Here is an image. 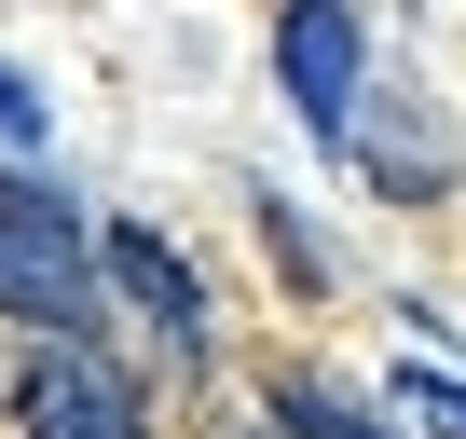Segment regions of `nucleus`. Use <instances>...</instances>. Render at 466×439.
Listing matches in <instances>:
<instances>
[{
  "mask_svg": "<svg viewBox=\"0 0 466 439\" xmlns=\"http://www.w3.org/2000/svg\"><path fill=\"white\" fill-rule=\"evenodd\" d=\"M42 124H56V110H42V83H28V69H0V138H15V151H28Z\"/></svg>",
  "mask_w": 466,
  "mask_h": 439,
  "instance_id": "obj_7",
  "label": "nucleus"
},
{
  "mask_svg": "<svg viewBox=\"0 0 466 439\" xmlns=\"http://www.w3.org/2000/svg\"><path fill=\"white\" fill-rule=\"evenodd\" d=\"M275 439H384L343 384H316V371H275Z\"/></svg>",
  "mask_w": 466,
  "mask_h": 439,
  "instance_id": "obj_5",
  "label": "nucleus"
},
{
  "mask_svg": "<svg viewBox=\"0 0 466 439\" xmlns=\"http://www.w3.org/2000/svg\"><path fill=\"white\" fill-rule=\"evenodd\" d=\"M398 412H411L425 439H466V384H452V371H398Z\"/></svg>",
  "mask_w": 466,
  "mask_h": 439,
  "instance_id": "obj_6",
  "label": "nucleus"
},
{
  "mask_svg": "<svg viewBox=\"0 0 466 439\" xmlns=\"http://www.w3.org/2000/svg\"><path fill=\"white\" fill-rule=\"evenodd\" d=\"M28 439H137V384L96 343H42L28 371Z\"/></svg>",
  "mask_w": 466,
  "mask_h": 439,
  "instance_id": "obj_3",
  "label": "nucleus"
},
{
  "mask_svg": "<svg viewBox=\"0 0 466 439\" xmlns=\"http://www.w3.org/2000/svg\"><path fill=\"white\" fill-rule=\"evenodd\" d=\"M96 261H110V289L178 343V357H206V289H192V261L151 234V220H110V234H96Z\"/></svg>",
  "mask_w": 466,
  "mask_h": 439,
  "instance_id": "obj_4",
  "label": "nucleus"
},
{
  "mask_svg": "<svg viewBox=\"0 0 466 439\" xmlns=\"http://www.w3.org/2000/svg\"><path fill=\"white\" fill-rule=\"evenodd\" d=\"M96 248H83V220H69V192H42V179H0V316H28V330H56V343H83L96 330Z\"/></svg>",
  "mask_w": 466,
  "mask_h": 439,
  "instance_id": "obj_1",
  "label": "nucleus"
},
{
  "mask_svg": "<svg viewBox=\"0 0 466 439\" xmlns=\"http://www.w3.org/2000/svg\"><path fill=\"white\" fill-rule=\"evenodd\" d=\"M275 83L316 138H357V0H289L275 15Z\"/></svg>",
  "mask_w": 466,
  "mask_h": 439,
  "instance_id": "obj_2",
  "label": "nucleus"
}]
</instances>
